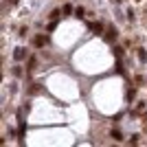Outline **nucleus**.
I'll use <instances>...</instances> for the list:
<instances>
[{
	"instance_id": "nucleus-4",
	"label": "nucleus",
	"mask_w": 147,
	"mask_h": 147,
	"mask_svg": "<svg viewBox=\"0 0 147 147\" xmlns=\"http://www.w3.org/2000/svg\"><path fill=\"white\" fill-rule=\"evenodd\" d=\"M13 55H16V59H24L26 57V53H24V49H22V46H18V49H16V53H13Z\"/></svg>"
},
{
	"instance_id": "nucleus-14",
	"label": "nucleus",
	"mask_w": 147,
	"mask_h": 147,
	"mask_svg": "<svg viewBox=\"0 0 147 147\" xmlns=\"http://www.w3.org/2000/svg\"><path fill=\"white\" fill-rule=\"evenodd\" d=\"M112 2H121V0H112Z\"/></svg>"
},
{
	"instance_id": "nucleus-7",
	"label": "nucleus",
	"mask_w": 147,
	"mask_h": 147,
	"mask_svg": "<svg viewBox=\"0 0 147 147\" xmlns=\"http://www.w3.org/2000/svg\"><path fill=\"white\" fill-rule=\"evenodd\" d=\"M40 90H42V86H40V84H33V86L29 88V92H31V94H37Z\"/></svg>"
},
{
	"instance_id": "nucleus-5",
	"label": "nucleus",
	"mask_w": 147,
	"mask_h": 147,
	"mask_svg": "<svg viewBox=\"0 0 147 147\" xmlns=\"http://www.w3.org/2000/svg\"><path fill=\"white\" fill-rule=\"evenodd\" d=\"M35 64H37V57H31V59H29V68H26V73L35 70Z\"/></svg>"
},
{
	"instance_id": "nucleus-13",
	"label": "nucleus",
	"mask_w": 147,
	"mask_h": 147,
	"mask_svg": "<svg viewBox=\"0 0 147 147\" xmlns=\"http://www.w3.org/2000/svg\"><path fill=\"white\" fill-rule=\"evenodd\" d=\"M49 18H51V20H53V22H55V20H57V18H59V11H57V9H55V11H53V13H51V16H49Z\"/></svg>"
},
{
	"instance_id": "nucleus-10",
	"label": "nucleus",
	"mask_w": 147,
	"mask_h": 147,
	"mask_svg": "<svg viewBox=\"0 0 147 147\" xmlns=\"http://www.w3.org/2000/svg\"><path fill=\"white\" fill-rule=\"evenodd\" d=\"M75 18H84V7H77V9H75Z\"/></svg>"
},
{
	"instance_id": "nucleus-12",
	"label": "nucleus",
	"mask_w": 147,
	"mask_h": 147,
	"mask_svg": "<svg viewBox=\"0 0 147 147\" xmlns=\"http://www.w3.org/2000/svg\"><path fill=\"white\" fill-rule=\"evenodd\" d=\"M136 97V90H134V88H129V90H127V99H129V101H132V99H134Z\"/></svg>"
},
{
	"instance_id": "nucleus-1",
	"label": "nucleus",
	"mask_w": 147,
	"mask_h": 147,
	"mask_svg": "<svg viewBox=\"0 0 147 147\" xmlns=\"http://www.w3.org/2000/svg\"><path fill=\"white\" fill-rule=\"evenodd\" d=\"M105 40H108V42H114V40H117V37H119V31H117V26H114V24H110V26H108V29H105Z\"/></svg>"
},
{
	"instance_id": "nucleus-6",
	"label": "nucleus",
	"mask_w": 147,
	"mask_h": 147,
	"mask_svg": "<svg viewBox=\"0 0 147 147\" xmlns=\"http://www.w3.org/2000/svg\"><path fill=\"white\" fill-rule=\"evenodd\" d=\"M138 59H141V64H145V61H147V53H145V49H138Z\"/></svg>"
},
{
	"instance_id": "nucleus-3",
	"label": "nucleus",
	"mask_w": 147,
	"mask_h": 147,
	"mask_svg": "<svg viewBox=\"0 0 147 147\" xmlns=\"http://www.w3.org/2000/svg\"><path fill=\"white\" fill-rule=\"evenodd\" d=\"M88 29H90L92 33H103V22H90Z\"/></svg>"
},
{
	"instance_id": "nucleus-2",
	"label": "nucleus",
	"mask_w": 147,
	"mask_h": 147,
	"mask_svg": "<svg viewBox=\"0 0 147 147\" xmlns=\"http://www.w3.org/2000/svg\"><path fill=\"white\" fill-rule=\"evenodd\" d=\"M46 42H49V37H46V35H35V37H33V46H35V49H42Z\"/></svg>"
},
{
	"instance_id": "nucleus-8",
	"label": "nucleus",
	"mask_w": 147,
	"mask_h": 147,
	"mask_svg": "<svg viewBox=\"0 0 147 147\" xmlns=\"http://www.w3.org/2000/svg\"><path fill=\"white\" fill-rule=\"evenodd\" d=\"M112 53H114V55H117L119 59H121V55H123V49H121V46H114V49H112Z\"/></svg>"
},
{
	"instance_id": "nucleus-9",
	"label": "nucleus",
	"mask_w": 147,
	"mask_h": 147,
	"mask_svg": "<svg viewBox=\"0 0 147 147\" xmlns=\"http://www.w3.org/2000/svg\"><path fill=\"white\" fill-rule=\"evenodd\" d=\"M64 13H66V16H70V13H75L73 5H64Z\"/></svg>"
},
{
	"instance_id": "nucleus-11",
	"label": "nucleus",
	"mask_w": 147,
	"mask_h": 147,
	"mask_svg": "<svg viewBox=\"0 0 147 147\" xmlns=\"http://www.w3.org/2000/svg\"><path fill=\"white\" fill-rule=\"evenodd\" d=\"M112 138H114V141H121V132H119V129H112Z\"/></svg>"
}]
</instances>
